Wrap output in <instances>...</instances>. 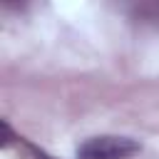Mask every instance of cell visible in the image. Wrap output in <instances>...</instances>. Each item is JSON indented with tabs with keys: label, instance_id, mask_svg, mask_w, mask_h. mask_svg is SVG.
Returning <instances> with one entry per match:
<instances>
[{
	"label": "cell",
	"instance_id": "obj_1",
	"mask_svg": "<svg viewBox=\"0 0 159 159\" xmlns=\"http://www.w3.org/2000/svg\"><path fill=\"white\" fill-rule=\"evenodd\" d=\"M139 142L129 137H114V134H102L92 137L77 149V159H129L139 152Z\"/></svg>",
	"mask_w": 159,
	"mask_h": 159
},
{
	"label": "cell",
	"instance_id": "obj_2",
	"mask_svg": "<svg viewBox=\"0 0 159 159\" xmlns=\"http://www.w3.org/2000/svg\"><path fill=\"white\" fill-rule=\"evenodd\" d=\"M20 144H22V149H25V157H27V159H55V157L45 154L42 149H37V147H32V144H27V142H20Z\"/></svg>",
	"mask_w": 159,
	"mask_h": 159
}]
</instances>
